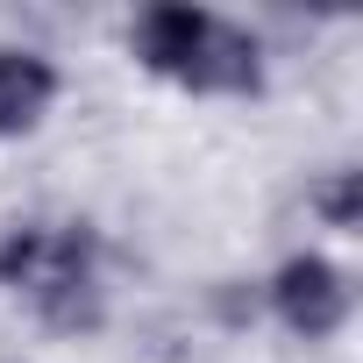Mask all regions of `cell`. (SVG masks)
Instances as JSON below:
<instances>
[{
	"mask_svg": "<svg viewBox=\"0 0 363 363\" xmlns=\"http://www.w3.org/2000/svg\"><path fill=\"white\" fill-rule=\"evenodd\" d=\"M0 285H15L43 328L57 335H93L107 320V285H100V235L86 221L65 228H8L0 235Z\"/></svg>",
	"mask_w": 363,
	"mask_h": 363,
	"instance_id": "2",
	"label": "cell"
},
{
	"mask_svg": "<svg viewBox=\"0 0 363 363\" xmlns=\"http://www.w3.org/2000/svg\"><path fill=\"white\" fill-rule=\"evenodd\" d=\"M57 107V65L43 50L0 43V135H29Z\"/></svg>",
	"mask_w": 363,
	"mask_h": 363,
	"instance_id": "4",
	"label": "cell"
},
{
	"mask_svg": "<svg viewBox=\"0 0 363 363\" xmlns=\"http://www.w3.org/2000/svg\"><path fill=\"white\" fill-rule=\"evenodd\" d=\"M306 200H313V214H320L328 228L356 235V221H363V171H335V178H320Z\"/></svg>",
	"mask_w": 363,
	"mask_h": 363,
	"instance_id": "5",
	"label": "cell"
},
{
	"mask_svg": "<svg viewBox=\"0 0 363 363\" xmlns=\"http://www.w3.org/2000/svg\"><path fill=\"white\" fill-rule=\"evenodd\" d=\"M264 299H271V313H278L299 342H328V335H342V320H349V278H342V264L320 257V250L285 257V264L271 271Z\"/></svg>",
	"mask_w": 363,
	"mask_h": 363,
	"instance_id": "3",
	"label": "cell"
},
{
	"mask_svg": "<svg viewBox=\"0 0 363 363\" xmlns=\"http://www.w3.org/2000/svg\"><path fill=\"white\" fill-rule=\"evenodd\" d=\"M128 50L150 79L178 86V93H207V100H250L264 93V43L250 29H235L214 8L193 0H157L135 15Z\"/></svg>",
	"mask_w": 363,
	"mask_h": 363,
	"instance_id": "1",
	"label": "cell"
}]
</instances>
